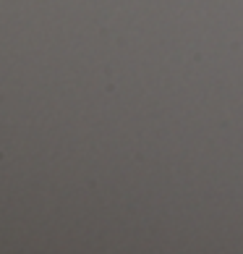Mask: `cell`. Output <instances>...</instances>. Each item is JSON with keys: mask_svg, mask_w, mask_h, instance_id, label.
Returning a JSON list of instances; mask_svg holds the SVG:
<instances>
[]
</instances>
